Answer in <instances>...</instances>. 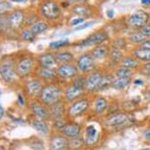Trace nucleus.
I'll return each mask as SVG.
<instances>
[{"label":"nucleus","mask_w":150,"mask_h":150,"mask_svg":"<svg viewBox=\"0 0 150 150\" xmlns=\"http://www.w3.org/2000/svg\"><path fill=\"white\" fill-rule=\"evenodd\" d=\"M133 84L134 85H136V86H140V85H143V81L142 80H140V79H137V80H134L133 81Z\"/></svg>","instance_id":"obj_52"},{"label":"nucleus","mask_w":150,"mask_h":150,"mask_svg":"<svg viewBox=\"0 0 150 150\" xmlns=\"http://www.w3.org/2000/svg\"><path fill=\"white\" fill-rule=\"evenodd\" d=\"M130 84H131V78H114L111 88L120 91L127 88Z\"/></svg>","instance_id":"obj_29"},{"label":"nucleus","mask_w":150,"mask_h":150,"mask_svg":"<svg viewBox=\"0 0 150 150\" xmlns=\"http://www.w3.org/2000/svg\"><path fill=\"white\" fill-rule=\"evenodd\" d=\"M85 145H92L98 141L99 132L96 126L94 125H87L84 129V136L82 137Z\"/></svg>","instance_id":"obj_22"},{"label":"nucleus","mask_w":150,"mask_h":150,"mask_svg":"<svg viewBox=\"0 0 150 150\" xmlns=\"http://www.w3.org/2000/svg\"><path fill=\"white\" fill-rule=\"evenodd\" d=\"M0 77L6 84H14L20 79L15 70V57L12 55L0 57Z\"/></svg>","instance_id":"obj_4"},{"label":"nucleus","mask_w":150,"mask_h":150,"mask_svg":"<svg viewBox=\"0 0 150 150\" xmlns=\"http://www.w3.org/2000/svg\"><path fill=\"white\" fill-rule=\"evenodd\" d=\"M0 96H1V90H0Z\"/></svg>","instance_id":"obj_59"},{"label":"nucleus","mask_w":150,"mask_h":150,"mask_svg":"<svg viewBox=\"0 0 150 150\" xmlns=\"http://www.w3.org/2000/svg\"><path fill=\"white\" fill-rule=\"evenodd\" d=\"M48 27H49V25H48L46 21L38 20L37 22H35L33 25L30 26V29L32 30V32L35 35H38L40 33H43L44 31H46L48 29Z\"/></svg>","instance_id":"obj_32"},{"label":"nucleus","mask_w":150,"mask_h":150,"mask_svg":"<svg viewBox=\"0 0 150 150\" xmlns=\"http://www.w3.org/2000/svg\"><path fill=\"white\" fill-rule=\"evenodd\" d=\"M139 31L143 34L146 38L150 37V23H147L146 25H144L143 27L139 28Z\"/></svg>","instance_id":"obj_43"},{"label":"nucleus","mask_w":150,"mask_h":150,"mask_svg":"<svg viewBox=\"0 0 150 150\" xmlns=\"http://www.w3.org/2000/svg\"><path fill=\"white\" fill-rule=\"evenodd\" d=\"M143 70L146 72H149L150 74V62H144L143 65Z\"/></svg>","instance_id":"obj_49"},{"label":"nucleus","mask_w":150,"mask_h":150,"mask_svg":"<svg viewBox=\"0 0 150 150\" xmlns=\"http://www.w3.org/2000/svg\"><path fill=\"white\" fill-rule=\"evenodd\" d=\"M29 124L38 134L42 135V136H50L51 129H50L48 121L39 119V118L31 117V119L29 120Z\"/></svg>","instance_id":"obj_20"},{"label":"nucleus","mask_w":150,"mask_h":150,"mask_svg":"<svg viewBox=\"0 0 150 150\" xmlns=\"http://www.w3.org/2000/svg\"><path fill=\"white\" fill-rule=\"evenodd\" d=\"M81 132H82V126L79 123H77L74 120H68V122L66 123V125H65L60 133H62L68 139H73L80 136Z\"/></svg>","instance_id":"obj_19"},{"label":"nucleus","mask_w":150,"mask_h":150,"mask_svg":"<svg viewBox=\"0 0 150 150\" xmlns=\"http://www.w3.org/2000/svg\"><path fill=\"white\" fill-rule=\"evenodd\" d=\"M109 38L108 33L104 30H98L93 32L92 34H90L88 37H86L85 39L81 40L77 43L78 47H89V45H99L103 44L106 40Z\"/></svg>","instance_id":"obj_15"},{"label":"nucleus","mask_w":150,"mask_h":150,"mask_svg":"<svg viewBox=\"0 0 150 150\" xmlns=\"http://www.w3.org/2000/svg\"><path fill=\"white\" fill-rule=\"evenodd\" d=\"M75 65L82 75H88L95 71L96 62L91 52H84V54H81L76 57Z\"/></svg>","instance_id":"obj_9"},{"label":"nucleus","mask_w":150,"mask_h":150,"mask_svg":"<svg viewBox=\"0 0 150 150\" xmlns=\"http://www.w3.org/2000/svg\"><path fill=\"white\" fill-rule=\"evenodd\" d=\"M27 146L31 150H43L45 147L44 141L37 136H32L27 139Z\"/></svg>","instance_id":"obj_28"},{"label":"nucleus","mask_w":150,"mask_h":150,"mask_svg":"<svg viewBox=\"0 0 150 150\" xmlns=\"http://www.w3.org/2000/svg\"><path fill=\"white\" fill-rule=\"evenodd\" d=\"M103 74L100 71H93L90 74L85 76V91L86 94L96 93L98 90V87L102 80Z\"/></svg>","instance_id":"obj_14"},{"label":"nucleus","mask_w":150,"mask_h":150,"mask_svg":"<svg viewBox=\"0 0 150 150\" xmlns=\"http://www.w3.org/2000/svg\"><path fill=\"white\" fill-rule=\"evenodd\" d=\"M19 37L24 42H32L35 39L36 35L32 32V30L30 29V27L22 28L19 31Z\"/></svg>","instance_id":"obj_35"},{"label":"nucleus","mask_w":150,"mask_h":150,"mask_svg":"<svg viewBox=\"0 0 150 150\" xmlns=\"http://www.w3.org/2000/svg\"><path fill=\"white\" fill-rule=\"evenodd\" d=\"M93 24H94V21H90V22H84L83 24H81V25L76 26V27H75V30L85 29V28L89 27V26H91V25H93Z\"/></svg>","instance_id":"obj_46"},{"label":"nucleus","mask_w":150,"mask_h":150,"mask_svg":"<svg viewBox=\"0 0 150 150\" xmlns=\"http://www.w3.org/2000/svg\"><path fill=\"white\" fill-rule=\"evenodd\" d=\"M106 15H107V17H113L114 16V10L113 9H109V10H107V12H106Z\"/></svg>","instance_id":"obj_50"},{"label":"nucleus","mask_w":150,"mask_h":150,"mask_svg":"<svg viewBox=\"0 0 150 150\" xmlns=\"http://www.w3.org/2000/svg\"><path fill=\"white\" fill-rule=\"evenodd\" d=\"M0 55H1V48H0Z\"/></svg>","instance_id":"obj_58"},{"label":"nucleus","mask_w":150,"mask_h":150,"mask_svg":"<svg viewBox=\"0 0 150 150\" xmlns=\"http://www.w3.org/2000/svg\"><path fill=\"white\" fill-rule=\"evenodd\" d=\"M132 55L136 57L140 62H150V50H148V48H144L141 47L134 48L132 52Z\"/></svg>","instance_id":"obj_26"},{"label":"nucleus","mask_w":150,"mask_h":150,"mask_svg":"<svg viewBox=\"0 0 150 150\" xmlns=\"http://www.w3.org/2000/svg\"><path fill=\"white\" fill-rule=\"evenodd\" d=\"M36 65L39 67H55L57 65L56 59H55L54 52H46L40 54L36 57Z\"/></svg>","instance_id":"obj_21"},{"label":"nucleus","mask_w":150,"mask_h":150,"mask_svg":"<svg viewBox=\"0 0 150 150\" xmlns=\"http://www.w3.org/2000/svg\"><path fill=\"white\" fill-rule=\"evenodd\" d=\"M32 76L41 80L44 84L50 83V82H55L58 80L57 72L55 67H46L36 66Z\"/></svg>","instance_id":"obj_12"},{"label":"nucleus","mask_w":150,"mask_h":150,"mask_svg":"<svg viewBox=\"0 0 150 150\" xmlns=\"http://www.w3.org/2000/svg\"><path fill=\"white\" fill-rule=\"evenodd\" d=\"M36 57L30 54L21 55L15 59V70L21 80L32 77L35 70Z\"/></svg>","instance_id":"obj_3"},{"label":"nucleus","mask_w":150,"mask_h":150,"mask_svg":"<svg viewBox=\"0 0 150 150\" xmlns=\"http://www.w3.org/2000/svg\"><path fill=\"white\" fill-rule=\"evenodd\" d=\"M56 72L57 79L61 80V81H71L79 75L78 69L73 62L58 65V67H56Z\"/></svg>","instance_id":"obj_10"},{"label":"nucleus","mask_w":150,"mask_h":150,"mask_svg":"<svg viewBox=\"0 0 150 150\" xmlns=\"http://www.w3.org/2000/svg\"><path fill=\"white\" fill-rule=\"evenodd\" d=\"M140 150H150L149 147H147V148H142V149H140Z\"/></svg>","instance_id":"obj_57"},{"label":"nucleus","mask_w":150,"mask_h":150,"mask_svg":"<svg viewBox=\"0 0 150 150\" xmlns=\"http://www.w3.org/2000/svg\"><path fill=\"white\" fill-rule=\"evenodd\" d=\"M70 1H73V2H82V1H85V0H70Z\"/></svg>","instance_id":"obj_55"},{"label":"nucleus","mask_w":150,"mask_h":150,"mask_svg":"<svg viewBox=\"0 0 150 150\" xmlns=\"http://www.w3.org/2000/svg\"><path fill=\"white\" fill-rule=\"evenodd\" d=\"M141 3L143 5H150V0H141Z\"/></svg>","instance_id":"obj_54"},{"label":"nucleus","mask_w":150,"mask_h":150,"mask_svg":"<svg viewBox=\"0 0 150 150\" xmlns=\"http://www.w3.org/2000/svg\"><path fill=\"white\" fill-rule=\"evenodd\" d=\"M114 75L116 78H131L133 72L131 69H128V67L121 66L115 70Z\"/></svg>","instance_id":"obj_36"},{"label":"nucleus","mask_w":150,"mask_h":150,"mask_svg":"<svg viewBox=\"0 0 150 150\" xmlns=\"http://www.w3.org/2000/svg\"><path fill=\"white\" fill-rule=\"evenodd\" d=\"M27 102L28 101H26L25 99V96L23 95V94H17V103L18 105L20 106H24V105H27Z\"/></svg>","instance_id":"obj_45"},{"label":"nucleus","mask_w":150,"mask_h":150,"mask_svg":"<svg viewBox=\"0 0 150 150\" xmlns=\"http://www.w3.org/2000/svg\"><path fill=\"white\" fill-rule=\"evenodd\" d=\"M128 115L124 112H114L111 113L105 118V125L107 127L111 128H115V127H119L124 125L125 123L128 121Z\"/></svg>","instance_id":"obj_18"},{"label":"nucleus","mask_w":150,"mask_h":150,"mask_svg":"<svg viewBox=\"0 0 150 150\" xmlns=\"http://www.w3.org/2000/svg\"><path fill=\"white\" fill-rule=\"evenodd\" d=\"M8 23L10 26V29L15 31L22 27L23 24H25V12L22 9H13L7 14Z\"/></svg>","instance_id":"obj_13"},{"label":"nucleus","mask_w":150,"mask_h":150,"mask_svg":"<svg viewBox=\"0 0 150 150\" xmlns=\"http://www.w3.org/2000/svg\"><path fill=\"white\" fill-rule=\"evenodd\" d=\"M27 107L29 112L31 113V116L35 118H39L46 121H50L49 116V109L48 106L43 104L39 99H31L28 100Z\"/></svg>","instance_id":"obj_8"},{"label":"nucleus","mask_w":150,"mask_h":150,"mask_svg":"<svg viewBox=\"0 0 150 150\" xmlns=\"http://www.w3.org/2000/svg\"><path fill=\"white\" fill-rule=\"evenodd\" d=\"M139 47H144V48H148V50H150V37L149 38H146V39H145L143 42L140 43Z\"/></svg>","instance_id":"obj_47"},{"label":"nucleus","mask_w":150,"mask_h":150,"mask_svg":"<svg viewBox=\"0 0 150 150\" xmlns=\"http://www.w3.org/2000/svg\"><path fill=\"white\" fill-rule=\"evenodd\" d=\"M13 10V7H12L11 3L6 0H2L0 1V14H5Z\"/></svg>","instance_id":"obj_41"},{"label":"nucleus","mask_w":150,"mask_h":150,"mask_svg":"<svg viewBox=\"0 0 150 150\" xmlns=\"http://www.w3.org/2000/svg\"><path fill=\"white\" fill-rule=\"evenodd\" d=\"M69 143H70V150H78L80 149L82 146H84V140L82 137H77V138L73 139H69Z\"/></svg>","instance_id":"obj_39"},{"label":"nucleus","mask_w":150,"mask_h":150,"mask_svg":"<svg viewBox=\"0 0 150 150\" xmlns=\"http://www.w3.org/2000/svg\"><path fill=\"white\" fill-rule=\"evenodd\" d=\"M4 114H5V111H4V108L2 107V105L0 104V120L4 117Z\"/></svg>","instance_id":"obj_51"},{"label":"nucleus","mask_w":150,"mask_h":150,"mask_svg":"<svg viewBox=\"0 0 150 150\" xmlns=\"http://www.w3.org/2000/svg\"><path fill=\"white\" fill-rule=\"evenodd\" d=\"M150 16L147 12L145 11H137L132 13L131 15L128 16L127 18V23L129 24L131 27L135 28H141L144 25H146L147 23H149Z\"/></svg>","instance_id":"obj_17"},{"label":"nucleus","mask_w":150,"mask_h":150,"mask_svg":"<svg viewBox=\"0 0 150 150\" xmlns=\"http://www.w3.org/2000/svg\"><path fill=\"white\" fill-rule=\"evenodd\" d=\"M108 107V101L105 97L97 96L94 99L93 103V112L96 115H102Z\"/></svg>","instance_id":"obj_24"},{"label":"nucleus","mask_w":150,"mask_h":150,"mask_svg":"<svg viewBox=\"0 0 150 150\" xmlns=\"http://www.w3.org/2000/svg\"><path fill=\"white\" fill-rule=\"evenodd\" d=\"M120 65H121L122 67L134 70V69H137V67L140 66V62L135 57H133V55L132 57H123V59L121 60V62H120Z\"/></svg>","instance_id":"obj_30"},{"label":"nucleus","mask_w":150,"mask_h":150,"mask_svg":"<svg viewBox=\"0 0 150 150\" xmlns=\"http://www.w3.org/2000/svg\"><path fill=\"white\" fill-rule=\"evenodd\" d=\"M64 88L58 82H50V83L44 84L42 90L40 92V95L38 99L49 107L52 104L58 102L63 99Z\"/></svg>","instance_id":"obj_2"},{"label":"nucleus","mask_w":150,"mask_h":150,"mask_svg":"<svg viewBox=\"0 0 150 150\" xmlns=\"http://www.w3.org/2000/svg\"><path fill=\"white\" fill-rule=\"evenodd\" d=\"M55 59H56L57 65H63L68 64V62H72L75 59L74 55L69 50H58V52H54Z\"/></svg>","instance_id":"obj_25"},{"label":"nucleus","mask_w":150,"mask_h":150,"mask_svg":"<svg viewBox=\"0 0 150 150\" xmlns=\"http://www.w3.org/2000/svg\"><path fill=\"white\" fill-rule=\"evenodd\" d=\"M125 47H126V42H125V39H123V38H117V39L114 40V42H113V44H112V47L119 48V50H122V48Z\"/></svg>","instance_id":"obj_42"},{"label":"nucleus","mask_w":150,"mask_h":150,"mask_svg":"<svg viewBox=\"0 0 150 150\" xmlns=\"http://www.w3.org/2000/svg\"><path fill=\"white\" fill-rule=\"evenodd\" d=\"M39 13L47 20H55L61 15V5L56 0H43L39 5Z\"/></svg>","instance_id":"obj_6"},{"label":"nucleus","mask_w":150,"mask_h":150,"mask_svg":"<svg viewBox=\"0 0 150 150\" xmlns=\"http://www.w3.org/2000/svg\"><path fill=\"white\" fill-rule=\"evenodd\" d=\"M49 150H70L69 139L60 132L50 134L48 142Z\"/></svg>","instance_id":"obj_11"},{"label":"nucleus","mask_w":150,"mask_h":150,"mask_svg":"<svg viewBox=\"0 0 150 150\" xmlns=\"http://www.w3.org/2000/svg\"><path fill=\"white\" fill-rule=\"evenodd\" d=\"M31 2H32V3H35V2H38L39 1V0H30Z\"/></svg>","instance_id":"obj_56"},{"label":"nucleus","mask_w":150,"mask_h":150,"mask_svg":"<svg viewBox=\"0 0 150 150\" xmlns=\"http://www.w3.org/2000/svg\"><path fill=\"white\" fill-rule=\"evenodd\" d=\"M7 14H0V36L6 35L8 32L12 31L10 29V26L8 23V18H7Z\"/></svg>","instance_id":"obj_33"},{"label":"nucleus","mask_w":150,"mask_h":150,"mask_svg":"<svg viewBox=\"0 0 150 150\" xmlns=\"http://www.w3.org/2000/svg\"><path fill=\"white\" fill-rule=\"evenodd\" d=\"M12 3H25V2L29 1V0H9Z\"/></svg>","instance_id":"obj_53"},{"label":"nucleus","mask_w":150,"mask_h":150,"mask_svg":"<svg viewBox=\"0 0 150 150\" xmlns=\"http://www.w3.org/2000/svg\"><path fill=\"white\" fill-rule=\"evenodd\" d=\"M68 122L67 118H62V119H58L52 121V128L55 130V132H61L66 123Z\"/></svg>","instance_id":"obj_40"},{"label":"nucleus","mask_w":150,"mask_h":150,"mask_svg":"<svg viewBox=\"0 0 150 150\" xmlns=\"http://www.w3.org/2000/svg\"><path fill=\"white\" fill-rule=\"evenodd\" d=\"M69 39L68 38H61L59 40H55L49 43V48L50 50H59V48L65 47L67 45H69Z\"/></svg>","instance_id":"obj_37"},{"label":"nucleus","mask_w":150,"mask_h":150,"mask_svg":"<svg viewBox=\"0 0 150 150\" xmlns=\"http://www.w3.org/2000/svg\"><path fill=\"white\" fill-rule=\"evenodd\" d=\"M143 136H144V138L146 140H150V128L144 130V131H143Z\"/></svg>","instance_id":"obj_48"},{"label":"nucleus","mask_w":150,"mask_h":150,"mask_svg":"<svg viewBox=\"0 0 150 150\" xmlns=\"http://www.w3.org/2000/svg\"><path fill=\"white\" fill-rule=\"evenodd\" d=\"M44 83L41 80L36 77H30V78L24 80L22 86L23 94L28 100L31 99H37L40 95V92L42 90Z\"/></svg>","instance_id":"obj_7"},{"label":"nucleus","mask_w":150,"mask_h":150,"mask_svg":"<svg viewBox=\"0 0 150 150\" xmlns=\"http://www.w3.org/2000/svg\"><path fill=\"white\" fill-rule=\"evenodd\" d=\"M85 17H80V16H78V17L72 19L71 21H70V25L71 26H75V25H78V24H81L83 22H85Z\"/></svg>","instance_id":"obj_44"},{"label":"nucleus","mask_w":150,"mask_h":150,"mask_svg":"<svg viewBox=\"0 0 150 150\" xmlns=\"http://www.w3.org/2000/svg\"><path fill=\"white\" fill-rule=\"evenodd\" d=\"M85 94V76L81 74L71 80L64 88L63 100L67 104H70L77 99L84 97Z\"/></svg>","instance_id":"obj_1"},{"label":"nucleus","mask_w":150,"mask_h":150,"mask_svg":"<svg viewBox=\"0 0 150 150\" xmlns=\"http://www.w3.org/2000/svg\"><path fill=\"white\" fill-rule=\"evenodd\" d=\"M89 107H90V101L86 96L77 99L67 106V119L74 120L75 118L80 117L89 110Z\"/></svg>","instance_id":"obj_5"},{"label":"nucleus","mask_w":150,"mask_h":150,"mask_svg":"<svg viewBox=\"0 0 150 150\" xmlns=\"http://www.w3.org/2000/svg\"><path fill=\"white\" fill-rule=\"evenodd\" d=\"M114 80V77L111 74H103L102 80L100 82V85L98 87L97 92H101L104 90H107L108 88H110L112 86V82Z\"/></svg>","instance_id":"obj_31"},{"label":"nucleus","mask_w":150,"mask_h":150,"mask_svg":"<svg viewBox=\"0 0 150 150\" xmlns=\"http://www.w3.org/2000/svg\"><path fill=\"white\" fill-rule=\"evenodd\" d=\"M109 50H110V48L108 47L107 45L99 44V45L94 47L90 52L95 60H103L109 55Z\"/></svg>","instance_id":"obj_23"},{"label":"nucleus","mask_w":150,"mask_h":150,"mask_svg":"<svg viewBox=\"0 0 150 150\" xmlns=\"http://www.w3.org/2000/svg\"><path fill=\"white\" fill-rule=\"evenodd\" d=\"M72 12H73L75 15L80 16V17H85V18L92 13L91 7L83 3H78L73 5V7H72Z\"/></svg>","instance_id":"obj_27"},{"label":"nucleus","mask_w":150,"mask_h":150,"mask_svg":"<svg viewBox=\"0 0 150 150\" xmlns=\"http://www.w3.org/2000/svg\"><path fill=\"white\" fill-rule=\"evenodd\" d=\"M128 39H129V42L132 43L140 44V43H142L145 39H146V37H145V36L138 30V31H135V32H132L131 34L129 35Z\"/></svg>","instance_id":"obj_38"},{"label":"nucleus","mask_w":150,"mask_h":150,"mask_svg":"<svg viewBox=\"0 0 150 150\" xmlns=\"http://www.w3.org/2000/svg\"><path fill=\"white\" fill-rule=\"evenodd\" d=\"M67 104L65 101L62 100L58 101V102L50 105L48 109H49V116H50V121H54L58 119H62V118H67Z\"/></svg>","instance_id":"obj_16"},{"label":"nucleus","mask_w":150,"mask_h":150,"mask_svg":"<svg viewBox=\"0 0 150 150\" xmlns=\"http://www.w3.org/2000/svg\"><path fill=\"white\" fill-rule=\"evenodd\" d=\"M109 59L113 64H120L121 60L123 59V52L122 50H119V48L116 47H111L109 50Z\"/></svg>","instance_id":"obj_34"}]
</instances>
